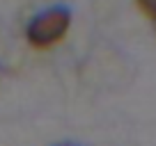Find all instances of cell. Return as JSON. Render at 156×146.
I'll return each instance as SVG.
<instances>
[{"instance_id":"cell-1","label":"cell","mask_w":156,"mask_h":146,"mask_svg":"<svg viewBox=\"0 0 156 146\" xmlns=\"http://www.w3.org/2000/svg\"><path fill=\"white\" fill-rule=\"evenodd\" d=\"M69 28H71V12L67 7H48L34 14V18L28 23L25 37L32 48H51V46L60 44L67 37Z\"/></svg>"},{"instance_id":"cell-2","label":"cell","mask_w":156,"mask_h":146,"mask_svg":"<svg viewBox=\"0 0 156 146\" xmlns=\"http://www.w3.org/2000/svg\"><path fill=\"white\" fill-rule=\"evenodd\" d=\"M136 5L147 18L156 23V0H136Z\"/></svg>"},{"instance_id":"cell-3","label":"cell","mask_w":156,"mask_h":146,"mask_svg":"<svg viewBox=\"0 0 156 146\" xmlns=\"http://www.w3.org/2000/svg\"><path fill=\"white\" fill-rule=\"evenodd\" d=\"M64 146H69V144H64Z\"/></svg>"}]
</instances>
